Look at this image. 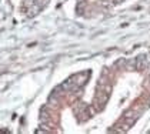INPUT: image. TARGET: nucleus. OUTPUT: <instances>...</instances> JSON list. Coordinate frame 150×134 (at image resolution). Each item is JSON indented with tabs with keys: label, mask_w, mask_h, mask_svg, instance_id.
Here are the masks:
<instances>
[{
	"label": "nucleus",
	"mask_w": 150,
	"mask_h": 134,
	"mask_svg": "<svg viewBox=\"0 0 150 134\" xmlns=\"http://www.w3.org/2000/svg\"><path fill=\"white\" fill-rule=\"evenodd\" d=\"M89 77H90V73L89 71H83V73H79V74L73 76L70 80H71V83L74 84L76 89H80L81 86H84V83L89 80Z\"/></svg>",
	"instance_id": "f257e3e1"
}]
</instances>
